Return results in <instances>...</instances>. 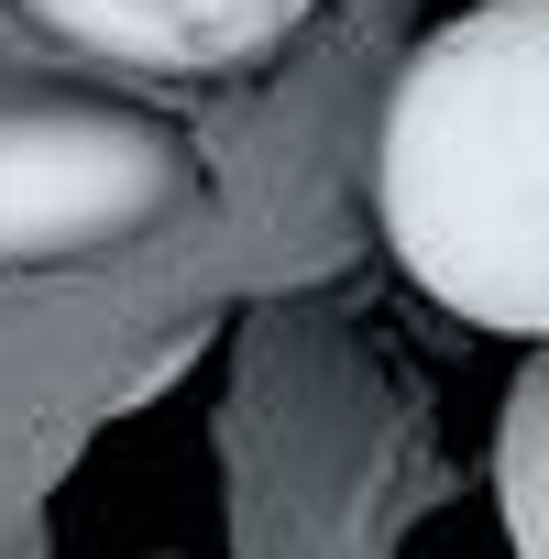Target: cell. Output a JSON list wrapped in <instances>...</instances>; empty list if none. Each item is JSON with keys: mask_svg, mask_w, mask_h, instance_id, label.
<instances>
[{"mask_svg": "<svg viewBox=\"0 0 549 559\" xmlns=\"http://www.w3.org/2000/svg\"><path fill=\"white\" fill-rule=\"evenodd\" d=\"M494 493H505L516 559H549V395H538V373L505 395V428H494Z\"/></svg>", "mask_w": 549, "mask_h": 559, "instance_id": "cell-4", "label": "cell"}, {"mask_svg": "<svg viewBox=\"0 0 549 559\" xmlns=\"http://www.w3.org/2000/svg\"><path fill=\"white\" fill-rule=\"evenodd\" d=\"M56 34H78L89 56H121V67H165V78H220V67H253L274 56L319 0H23Z\"/></svg>", "mask_w": 549, "mask_h": 559, "instance_id": "cell-3", "label": "cell"}, {"mask_svg": "<svg viewBox=\"0 0 549 559\" xmlns=\"http://www.w3.org/2000/svg\"><path fill=\"white\" fill-rule=\"evenodd\" d=\"M374 209L418 297L472 330H549V0H483L407 56Z\"/></svg>", "mask_w": 549, "mask_h": 559, "instance_id": "cell-1", "label": "cell"}, {"mask_svg": "<svg viewBox=\"0 0 549 559\" xmlns=\"http://www.w3.org/2000/svg\"><path fill=\"white\" fill-rule=\"evenodd\" d=\"M198 187L187 143L110 99H12L0 110V274L67 263L154 230Z\"/></svg>", "mask_w": 549, "mask_h": 559, "instance_id": "cell-2", "label": "cell"}]
</instances>
